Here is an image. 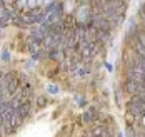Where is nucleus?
<instances>
[{
	"label": "nucleus",
	"mask_w": 145,
	"mask_h": 137,
	"mask_svg": "<svg viewBox=\"0 0 145 137\" xmlns=\"http://www.w3.org/2000/svg\"><path fill=\"white\" fill-rule=\"evenodd\" d=\"M127 114H130L135 119H142V115L145 114V102L137 99L135 95H130V100L127 104Z\"/></svg>",
	"instance_id": "1"
},
{
	"label": "nucleus",
	"mask_w": 145,
	"mask_h": 137,
	"mask_svg": "<svg viewBox=\"0 0 145 137\" xmlns=\"http://www.w3.org/2000/svg\"><path fill=\"white\" fill-rule=\"evenodd\" d=\"M75 18L78 24H88V18H90V5L85 3H78L75 7Z\"/></svg>",
	"instance_id": "2"
},
{
	"label": "nucleus",
	"mask_w": 145,
	"mask_h": 137,
	"mask_svg": "<svg viewBox=\"0 0 145 137\" xmlns=\"http://www.w3.org/2000/svg\"><path fill=\"white\" fill-rule=\"evenodd\" d=\"M144 90V84H138V82H133V80H127L125 79V84H123V92L129 94V95H135L138 92Z\"/></svg>",
	"instance_id": "3"
},
{
	"label": "nucleus",
	"mask_w": 145,
	"mask_h": 137,
	"mask_svg": "<svg viewBox=\"0 0 145 137\" xmlns=\"http://www.w3.org/2000/svg\"><path fill=\"white\" fill-rule=\"evenodd\" d=\"M32 100H25V102H22L20 106L17 107V114L20 115V117H24V119H27L30 114H32Z\"/></svg>",
	"instance_id": "4"
},
{
	"label": "nucleus",
	"mask_w": 145,
	"mask_h": 137,
	"mask_svg": "<svg viewBox=\"0 0 145 137\" xmlns=\"http://www.w3.org/2000/svg\"><path fill=\"white\" fill-rule=\"evenodd\" d=\"M45 106H47V97H45V95H39V97H37V107L44 109Z\"/></svg>",
	"instance_id": "5"
},
{
	"label": "nucleus",
	"mask_w": 145,
	"mask_h": 137,
	"mask_svg": "<svg viewBox=\"0 0 145 137\" xmlns=\"http://www.w3.org/2000/svg\"><path fill=\"white\" fill-rule=\"evenodd\" d=\"M47 92L55 95V94H58V87L55 85V84H54V85H47Z\"/></svg>",
	"instance_id": "6"
},
{
	"label": "nucleus",
	"mask_w": 145,
	"mask_h": 137,
	"mask_svg": "<svg viewBox=\"0 0 145 137\" xmlns=\"http://www.w3.org/2000/svg\"><path fill=\"white\" fill-rule=\"evenodd\" d=\"M115 102L117 104H122V92L118 90V89L115 90Z\"/></svg>",
	"instance_id": "7"
},
{
	"label": "nucleus",
	"mask_w": 145,
	"mask_h": 137,
	"mask_svg": "<svg viewBox=\"0 0 145 137\" xmlns=\"http://www.w3.org/2000/svg\"><path fill=\"white\" fill-rule=\"evenodd\" d=\"M2 60H10V54H8V50H3V54H2Z\"/></svg>",
	"instance_id": "8"
},
{
	"label": "nucleus",
	"mask_w": 145,
	"mask_h": 137,
	"mask_svg": "<svg viewBox=\"0 0 145 137\" xmlns=\"http://www.w3.org/2000/svg\"><path fill=\"white\" fill-rule=\"evenodd\" d=\"M27 5H29V9H32V7H37V0H27Z\"/></svg>",
	"instance_id": "9"
},
{
	"label": "nucleus",
	"mask_w": 145,
	"mask_h": 137,
	"mask_svg": "<svg viewBox=\"0 0 145 137\" xmlns=\"http://www.w3.org/2000/svg\"><path fill=\"white\" fill-rule=\"evenodd\" d=\"M75 102L77 104H84V97L82 95H75Z\"/></svg>",
	"instance_id": "10"
},
{
	"label": "nucleus",
	"mask_w": 145,
	"mask_h": 137,
	"mask_svg": "<svg viewBox=\"0 0 145 137\" xmlns=\"http://www.w3.org/2000/svg\"><path fill=\"white\" fill-rule=\"evenodd\" d=\"M44 3H45V0H37V5L39 7H44Z\"/></svg>",
	"instance_id": "11"
},
{
	"label": "nucleus",
	"mask_w": 145,
	"mask_h": 137,
	"mask_svg": "<svg viewBox=\"0 0 145 137\" xmlns=\"http://www.w3.org/2000/svg\"><path fill=\"white\" fill-rule=\"evenodd\" d=\"M52 2H54V0H45V3H44V7H45V5H50V3H52Z\"/></svg>",
	"instance_id": "12"
},
{
	"label": "nucleus",
	"mask_w": 145,
	"mask_h": 137,
	"mask_svg": "<svg viewBox=\"0 0 145 137\" xmlns=\"http://www.w3.org/2000/svg\"><path fill=\"white\" fill-rule=\"evenodd\" d=\"M142 125H144V127H145V114H144V115H142Z\"/></svg>",
	"instance_id": "13"
}]
</instances>
